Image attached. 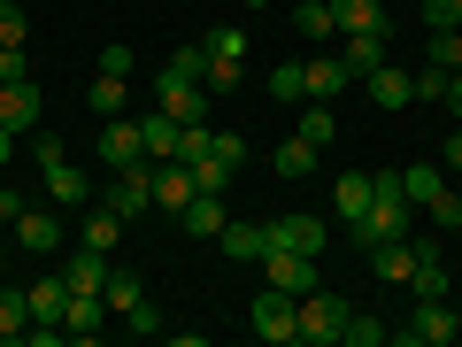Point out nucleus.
<instances>
[{"label":"nucleus","instance_id":"7","mask_svg":"<svg viewBox=\"0 0 462 347\" xmlns=\"http://www.w3.org/2000/svg\"><path fill=\"white\" fill-rule=\"evenodd\" d=\"M263 286H278V294H316V255H293V248H263Z\"/></svg>","mask_w":462,"mask_h":347},{"label":"nucleus","instance_id":"38","mask_svg":"<svg viewBox=\"0 0 462 347\" xmlns=\"http://www.w3.org/2000/svg\"><path fill=\"white\" fill-rule=\"evenodd\" d=\"M455 23H462L455 0H424V32H455Z\"/></svg>","mask_w":462,"mask_h":347},{"label":"nucleus","instance_id":"10","mask_svg":"<svg viewBox=\"0 0 462 347\" xmlns=\"http://www.w3.org/2000/svg\"><path fill=\"white\" fill-rule=\"evenodd\" d=\"M0 124H8L16 139H32V132H39V85H32V78L0 85Z\"/></svg>","mask_w":462,"mask_h":347},{"label":"nucleus","instance_id":"23","mask_svg":"<svg viewBox=\"0 0 462 347\" xmlns=\"http://www.w3.org/2000/svg\"><path fill=\"white\" fill-rule=\"evenodd\" d=\"M401 193H409L416 209H431V201L447 193V170L439 163H409V170H401Z\"/></svg>","mask_w":462,"mask_h":347},{"label":"nucleus","instance_id":"32","mask_svg":"<svg viewBox=\"0 0 462 347\" xmlns=\"http://www.w3.org/2000/svg\"><path fill=\"white\" fill-rule=\"evenodd\" d=\"M85 108L93 116H124V78H93L85 85Z\"/></svg>","mask_w":462,"mask_h":347},{"label":"nucleus","instance_id":"9","mask_svg":"<svg viewBox=\"0 0 462 347\" xmlns=\"http://www.w3.org/2000/svg\"><path fill=\"white\" fill-rule=\"evenodd\" d=\"M270 248H293V255H324V216H270Z\"/></svg>","mask_w":462,"mask_h":347},{"label":"nucleus","instance_id":"16","mask_svg":"<svg viewBox=\"0 0 462 347\" xmlns=\"http://www.w3.org/2000/svg\"><path fill=\"white\" fill-rule=\"evenodd\" d=\"M193 193H200V185H193V170H185V163H154V209L178 216Z\"/></svg>","mask_w":462,"mask_h":347},{"label":"nucleus","instance_id":"44","mask_svg":"<svg viewBox=\"0 0 462 347\" xmlns=\"http://www.w3.org/2000/svg\"><path fill=\"white\" fill-rule=\"evenodd\" d=\"M16 78H32V62H23V47H0V85H16Z\"/></svg>","mask_w":462,"mask_h":347},{"label":"nucleus","instance_id":"47","mask_svg":"<svg viewBox=\"0 0 462 347\" xmlns=\"http://www.w3.org/2000/svg\"><path fill=\"white\" fill-rule=\"evenodd\" d=\"M447 108L462 116V70H455V78H447Z\"/></svg>","mask_w":462,"mask_h":347},{"label":"nucleus","instance_id":"26","mask_svg":"<svg viewBox=\"0 0 462 347\" xmlns=\"http://www.w3.org/2000/svg\"><path fill=\"white\" fill-rule=\"evenodd\" d=\"M293 132H300V139H309V147H316V155H324V147H331V139H339V116H331V100H309V108H300V124H293Z\"/></svg>","mask_w":462,"mask_h":347},{"label":"nucleus","instance_id":"29","mask_svg":"<svg viewBox=\"0 0 462 347\" xmlns=\"http://www.w3.org/2000/svg\"><path fill=\"white\" fill-rule=\"evenodd\" d=\"M116 239H124V216H116V209H85V248L116 255Z\"/></svg>","mask_w":462,"mask_h":347},{"label":"nucleus","instance_id":"22","mask_svg":"<svg viewBox=\"0 0 462 347\" xmlns=\"http://www.w3.org/2000/svg\"><path fill=\"white\" fill-rule=\"evenodd\" d=\"M62 324H69V340H93V332L108 324V301H100V294H69Z\"/></svg>","mask_w":462,"mask_h":347},{"label":"nucleus","instance_id":"28","mask_svg":"<svg viewBox=\"0 0 462 347\" xmlns=\"http://www.w3.org/2000/svg\"><path fill=\"white\" fill-rule=\"evenodd\" d=\"M270 163H278V178H285V185H300V178H309V170H316V147H309V139L293 132V139H285L278 155H270Z\"/></svg>","mask_w":462,"mask_h":347},{"label":"nucleus","instance_id":"15","mask_svg":"<svg viewBox=\"0 0 462 347\" xmlns=\"http://www.w3.org/2000/svg\"><path fill=\"white\" fill-rule=\"evenodd\" d=\"M339 62H346V78H370V70L385 62V32H346L339 39Z\"/></svg>","mask_w":462,"mask_h":347},{"label":"nucleus","instance_id":"1","mask_svg":"<svg viewBox=\"0 0 462 347\" xmlns=\"http://www.w3.org/2000/svg\"><path fill=\"white\" fill-rule=\"evenodd\" d=\"M247 324H254V340L285 347V340H300V301H293V294H278V286H263V294L247 301Z\"/></svg>","mask_w":462,"mask_h":347},{"label":"nucleus","instance_id":"19","mask_svg":"<svg viewBox=\"0 0 462 347\" xmlns=\"http://www.w3.org/2000/svg\"><path fill=\"white\" fill-rule=\"evenodd\" d=\"M62 278H69V294H100V286H108V255L100 248H78L62 263Z\"/></svg>","mask_w":462,"mask_h":347},{"label":"nucleus","instance_id":"34","mask_svg":"<svg viewBox=\"0 0 462 347\" xmlns=\"http://www.w3.org/2000/svg\"><path fill=\"white\" fill-rule=\"evenodd\" d=\"M270 100H285V108H293V100H309V85H300V62H278V70H270Z\"/></svg>","mask_w":462,"mask_h":347},{"label":"nucleus","instance_id":"21","mask_svg":"<svg viewBox=\"0 0 462 347\" xmlns=\"http://www.w3.org/2000/svg\"><path fill=\"white\" fill-rule=\"evenodd\" d=\"M100 301H108V316H132L139 301H147V278H139V270H108V286H100Z\"/></svg>","mask_w":462,"mask_h":347},{"label":"nucleus","instance_id":"27","mask_svg":"<svg viewBox=\"0 0 462 347\" xmlns=\"http://www.w3.org/2000/svg\"><path fill=\"white\" fill-rule=\"evenodd\" d=\"M385 340H393V324H385V316L346 309V324H339V347H385Z\"/></svg>","mask_w":462,"mask_h":347},{"label":"nucleus","instance_id":"52","mask_svg":"<svg viewBox=\"0 0 462 347\" xmlns=\"http://www.w3.org/2000/svg\"><path fill=\"white\" fill-rule=\"evenodd\" d=\"M455 8H462V0H455Z\"/></svg>","mask_w":462,"mask_h":347},{"label":"nucleus","instance_id":"37","mask_svg":"<svg viewBox=\"0 0 462 347\" xmlns=\"http://www.w3.org/2000/svg\"><path fill=\"white\" fill-rule=\"evenodd\" d=\"M431 224H439V231H462V193H455V185L431 201Z\"/></svg>","mask_w":462,"mask_h":347},{"label":"nucleus","instance_id":"39","mask_svg":"<svg viewBox=\"0 0 462 347\" xmlns=\"http://www.w3.org/2000/svg\"><path fill=\"white\" fill-rule=\"evenodd\" d=\"M124 332H139V340H154V332H162V309H154V301H139V309L124 316Z\"/></svg>","mask_w":462,"mask_h":347},{"label":"nucleus","instance_id":"42","mask_svg":"<svg viewBox=\"0 0 462 347\" xmlns=\"http://www.w3.org/2000/svg\"><path fill=\"white\" fill-rule=\"evenodd\" d=\"M100 78H132V47H124V39H108V54H100Z\"/></svg>","mask_w":462,"mask_h":347},{"label":"nucleus","instance_id":"33","mask_svg":"<svg viewBox=\"0 0 462 347\" xmlns=\"http://www.w3.org/2000/svg\"><path fill=\"white\" fill-rule=\"evenodd\" d=\"M293 23H300L309 39H331V32H339V23H331V0H300V8H293Z\"/></svg>","mask_w":462,"mask_h":347},{"label":"nucleus","instance_id":"12","mask_svg":"<svg viewBox=\"0 0 462 347\" xmlns=\"http://www.w3.org/2000/svg\"><path fill=\"white\" fill-rule=\"evenodd\" d=\"M178 224H185V239H216V231L231 224V216H224V193H193V201L178 209Z\"/></svg>","mask_w":462,"mask_h":347},{"label":"nucleus","instance_id":"43","mask_svg":"<svg viewBox=\"0 0 462 347\" xmlns=\"http://www.w3.org/2000/svg\"><path fill=\"white\" fill-rule=\"evenodd\" d=\"M208 147H216V155H224V163H231V170L247 163V139H239V132H216V139H208Z\"/></svg>","mask_w":462,"mask_h":347},{"label":"nucleus","instance_id":"25","mask_svg":"<svg viewBox=\"0 0 462 347\" xmlns=\"http://www.w3.org/2000/svg\"><path fill=\"white\" fill-rule=\"evenodd\" d=\"M331 23H339V39L346 32H385V8L378 0H331Z\"/></svg>","mask_w":462,"mask_h":347},{"label":"nucleus","instance_id":"49","mask_svg":"<svg viewBox=\"0 0 462 347\" xmlns=\"http://www.w3.org/2000/svg\"><path fill=\"white\" fill-rule=\"evenodd\" d=\"M239 8H270V0H239Z\"/></svg>","mask_w":462,"mask_h":347},{"label":"nucleus","instance_id":"8","mask_svg":"<svg viewBox=\"0 0 462 347\" xmlns=\"http://www.w3.org/2000/svg\"><path fill=\"white\" fill-rule=\"evenodd\" d=\"M409 286H416V301H447V294H455V270H447L439 239H416V270H409Z\"/></svg>","mask_w":462,"mask_h":347},{"label":"nucleus","instance_id":"20","mask_svg":"<svg viewBox=\"0 0 462 347\" xmlns=\"http://www.w3.org/2000/svg\"><path fill=\"white\" fill-rule=\"evenodd\" d=\"M216 239H224V255H231V263H263V248H270V224H224Z\"/></svg>","mask_w":462,"mask_h":347},{"label":"nucleus","instance_id":"48","mask_svg":"<svg viewBox=\"0 0 462 347\" xmlns=\"http://www.w3.org/2000/svg\"><path fill=\"white\" fill-rule=\"evenodd\" d=\"M8 155H16V132H8V124H0V163H8Z\"/></svg>","mask_w":462,"mask_h":347},{"label":"nucleus","instance_id":"3","mask_svg":"<svg viewBox=\"0 0 462 347\" xmlns=\"http://www.w3.org/2000/svg\"><path fill=\"white\" fill-rule=\"evenodd\" d=\"M339 324H346V301L339 294H300V347H339Z\"/></svg>","mask_w":462,"mask_h":347},{"label":"nucleus","instance_id":"35","mask_svg":"<svg viewBox=\"0 0 462 347\" xmlns=\"http://www.w3.org/2000/svg\"><path fill=\"white\" fill-rule=\"evenodd\" d=\"M431 70H462V23L455 32H431Z\"/></svg>","mask_w":462,"mask_h":347},{"label":"nucleus","instance_id":"24","mask_svg":"<svg viewBox=\"0 0 462 347\" xmlns=\"http://www.w3.org/2000/svg\"><path fill=\"white\" fill-rule=\"evenodd\" d=\"M370 270H378V278H393V286H409V270H416V239H385V248H370Z\"/></svg>","mask_w":462,"mask_h":347},{"label":"nucleus","instance_id":"5","mask_svg":"<svg viewBox=\"0 0 462 347\" xmlns=\"http://www.w3.org/2000/svg\"><path fill=\"white\" fill-rule=\"evenodd\" d=\"M208 85H200V78H170V70H162V78H154V108H170V116H178V124H208Z\"/></svg>","mask_w":462,"mask_h":347},{"label":"nucleus","instance_id":"17","mask_svg":"<svg viewBox=\"0 0 462 347\" xmlns=\"http://www.w3.org/2000/svg\"><path fill=\"white\" fill-rule=\"evenodd\" d=\"M378 201V185H370V170H346L339 185H331V209H339V224H355V216Z\"/></svg>","mask_w":462,"mask_h":347},{"label":"nucleus","instance_id":"18","mask_svg":"<svg viewBox=\"0 0 462 347\" xmlns=\"http://www.w3.org/2000/svg\"><path fill=\"white\" fill-rule=\"evenodd\" d=\"M178 116L170 108H154V116H139V139H147V163H170V155H178Z\"/></svg>","mask_w":462,"mask_h":347},{"label":"nucleus","instance_id":"41","mask_svg":"<svg viewBox=\"0 0 462 347\" xmlns=\"http://www.w3.org/2000/svg\"><path fill=\"white\" fill-rule=\"evenodd\" d=\"M0 47H23V8L16 0H0Z\"/></svg>","mask_w":462,"mask_h":347},{"label":"nucleus","instance_id":"40","mask_svg":"<svg viewBox=\"0 0 462 347\" xmlns=\"http://www.w3.org/2000/svg\"><path fill=\"white\" fill-rule=\"evenodd\" d=\"M447 78H455V70H416V100H447Z\"/></svg>","mask_w":462,"mask_h":347},{"label":"nucleus","instance_id":"13","mask_svg":"<svg viewBox=\"0 0 462 347\" xmlns=\"http://www.w3.org/2000/svg\"><path fill=\"white\" fill-rule=\"evenodd\" d=\"M16 248H23V255H54V248H62L54 209H23V216H16Z\"/></svg>","mask_w":462,"mask_h":347},{"label":"nucleus","instance_id":"2","mask_svg":"<svg viewBox=\"0 0 462 347\" xmlns=\"http://www.w3.org/2000/svg\"><path fill=\"white\" fill-rule=\"evenodd\" d=\"M455 332H462V316L447 309V301H416V316L393 324V340L401 347H455Z\"/></svg>","mask_w":462,"mask_h":347},{"label":"nucleus","instance_id":"6","mask_svg":"<svg viewBox=\"0 0 462 347\" xmlns=\"http://www.w3.org/2000/svg\"><path fill=\"white\" fill-rule=\"evenodd\" d=\"M93 147H100V170H108V178H116V170H132V163H147V139H139V124H124V116H100Z\"/></svg>","mask_w":462,"mask_h":347},{"label":"nucleus","instance_id":"30","mask_svg":"<svg viewBox=\"0 0 462 347\" xmlns=\"http://www.w3.org/2000/svg\"><path fill=\"white\" fill-rule=\"evenodd\" d=\"M47 193L54 201H85V193H93V178H85L78 163H47Z\"/></svg>","mask_w":462,"mask_h":347},{"label":"nucleus","instance_id":"50","mask_svg":"<svg viewBox=\"0 0 462 347\" xmlns=\"http://www.w3.org/2000/svg\"><path fill=\"white\" fill-rule=\"evenodd\" d=\"M0 270H8V248H0Z\"/></svg>","mask_w":462,"mask_h":347},{"label":"nucleus","instance_id":"51","mask_svg":"<svg viewBox=\"0 0 462 347\" xmlns=\"http://www.w3.org/2000/svg\"><path fill=\"white\" fill-rule=\"evenodd\" d=\"M455 294H462V270H455Z\"/></svg>","mask_w":462,"mask_h":347},{"label":"nucleus","instance_id":"31","mask_svg":"<svg viewBox=\"0 0 462 347\" xmlns=\"http://www.w3.org/2000/svg\"><path fill=\"white\" fill-rule=\"evenodd\" d=\"M185 170H193V185H200V193H231V163H224V155H200V163H185Z\"/></svg>","mask_w":462,"mask_h":347},{"label":"nucleus","instance_id":"36","mask_svg":"<svg viewBox=\"0 0 462 347\" xmlns=\"http://www.w3.org/2000/svg\"><path fill=\"white\" fill-rule=\"evenodd\" d=\"M170 78H208V47H178L170 54Z\"/></svg>","mask_w":462,"mask_h":347},{"label":"nucleus","instance_id":"46","mask_svg":"<svg viewBox=\"0 0 462 347\" xmlns=\"http://www.w3.org/2000/svg\"><path fill=\"white\" fill-rule=\"evenodd\" d=\"M439 170H447V178H462V132H455V139L439 147Z\"/></svg>","mask_w":462,"mask_h":347},{"label":"nucleus","instance_id":"14","mask_svg":"<svg viewBox=\"0 0 462 347\" xmlns=\"http://www.w3.org/2000/svg\"><path fill=\"white\" fill-rule=\"evenodd\" d=\"M300 85H309V100H339L355 78H346L339 54H316V62H300Z\"/></svg>","mask_w":462,"mask_h":347},{"label":"nucleus","instance_id":"45","mask_svg":"<svg viewBox=\"0 0 462 347\" xmlns=\"http://www.w3.org/2000/svg\"><path fill=\"white\" fill-rule=\"evenodd\" d=\"M23 209H32V201H23V193H16V185H0V224H16V216H23Z\"/></svg>","mask_w":462,"mask_h":347},{"label":"nucleus","instance_id":"11","mask_svg":"<svg viewBox=\"0 0 462 347\" xmlns=\"http://www.w3.org/2000/svg\"><path fill=\"white\" fill-rule=\"evenodd\" d=\"M363 85H370V100H378V108H409V100H416V70H401L393 54H385Z\"/></svg>","mask_w":462,"mask_h":347},{"label":"nucleus","instance_id":"4","mask_svg":"<svg viewBox=\"0 0 462 347\" xmlns=\"http://www.w3.org/2000/svg\"><path fill=\"white\" fill-rule=\"evenodd\" d=\"M200 47H208V78H200V85H208V93H231V85H239V70H247V39L224 23V32H208Z\"/></svg>","mask_w":462,"mask_h":347}]
</instances>
